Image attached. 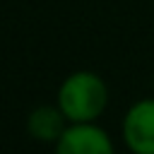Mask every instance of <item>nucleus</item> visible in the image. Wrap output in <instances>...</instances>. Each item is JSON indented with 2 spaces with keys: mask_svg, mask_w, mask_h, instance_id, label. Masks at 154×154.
I'll use <instances>...</instances> for the list:
<instances>
[{
  "mask_svg": "<svg viewBox=\"0 0 154 154\" xmlns=\"http://www.w3.org/2000/svg\"><path fill=\"white\" fill-rule=\"evenodd\" d=\"M120 132L130 154H154V96L128 106Z\"/></svg>",
  "mask_w": 154,
  "mask_h": 154,
  "instance_id": "f03ea898",
  "label": "nucleus"
},
{
  "mask_svg": "<svg viewBox=\"0 0 154 154\" xmlns=\"http://www.w3.org/2000/svg\"><path fill=\"white\" fill-rule=\"evenodd\" d=\"M53 147L55 154H116L111 135L96 123H70Z\"/></svg>",
  "mask_w": 154,
  "mask_h": 154,
  "instance_id": "7ed1b4c3",
  "label": "nucleus"
},
{
  "mask_svg": "<svg viewBox=\"0 0 154 154\" xmlns=\"http://www.w3.org/2000/svg\"><path fill=\"white\" fill-rule=\"evenodd\" d=\"M55 103L70 123H96L108 106V84L94 70H75L60 82Z\"/></svg>",
  "mask_w": 154,
  "mask_h": 154,
  "instance_id": "f257e3e1",
  "label": "nucleus"
},
{
  "mask_svg": "<svg viewBox=\"0 0 154 154\" xmlns=\"http://www.w3.org/2000/svg\"><path fill=\"white\" fill-rule=\"evenodd\" d=\"M70 120L60 111L58 103H38L29 111L26 116V132L31 140L43 142V144H55L63 132L67 130Z\"/></svg>",
  "mask_w": 154,
  "mask_h": 154,
  "instance_id": "20e7f679",
  "label": "nucleus"
}]
</instances>
